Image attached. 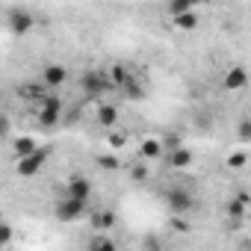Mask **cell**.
<instances>
[{
	"instance_id": "6da1fadb",
	"label": "cell",
	"mask_w": 251,
	"mask_h": 251,
	"mask_svg": "<svg viewBox=\"0 0 251 251\" xmlns=\"http://www.w3.org/2000/svg\"><path fill=\"white\" fill-rule=\"evenodd\" d=\"M36 115H39L42 127H56V124L62 121V100H59V95H45L36 103Z\"/></svg>"
},
{
	"instance_id": "7a4b0ae2",
	"label": "cell",
	"mask_w": 251,
	"mask_h": 251,
	"mask_svg": "<svg viewBox=\"0 0 251 251\" xmlns=\"http://www.w3.org/2000/svg\"><path fill=\"white\" fill-rule=\"evenodd\" d=\"M80 86H83V95H86V98H100V95L112 92V83H109L106 71H100V68H89V71L80 77Z\"/></svg>"
},
{
	"instance_id": "3957f363",
	"label": "cell",
	"mask_w": 251,
	"mask_h": 251,
	"mask_svg": "<svg viewBox=\"0 0 251 251\" xmlns=\"http://www.w3.org/2000/svg\"><path fill=\"white\" fill-rule=\"evenodd\" d=\"M45 163H48V151H45V148H36L33 154L15 160V172H18L21 177H36V175L45 169Z\"/></svg>"
},
{
	"instance_id": "277c9868",
	"label": "cell",
	"mask_w": 251,
	"mask_h": 251,
	"mask_svg": "<svg viewBox=\"0 0 251 251\" xmlns=\"http://www.w3.org/2000/svg\"><path fill=\"white\" fill-rule=\"evenodd\" d=\"M166 207H169L175 216H183V213H189V210L195 207V198H192L189 189L172 186V189H166Z\"/></svg>"
},
{
	"instance_id": "5b68a950",
	"label": "cell",
	"mask_w": 251,
	"mask_h": 251,
	"mask_svg": "<svg viewBox=\"0 0 251 251\" xmlns=\"http://www.w3.org/2000/svg\"><path fill=\"white\" fill-rule=\"evenodd\" d=\"M86 213H89V201H74V198H62L53 207V216L59 222H80Z\"/></svg>"
},
{
	"instance_id": "8992f818",
	"label": "cell",
	"mask_w": 251,
	"mask_h": 251,
	"mask_svg": "<svg viewBox=\"0 0 251 251\" xmlns=\"http://www.w3.org/2000/svg\"><path fill=\"white\" fill-rule=\"evenodd\" d=\"M92 195V180L89 177H71L65 183V198H74V201H89Z\"/></svg>"
},
{
	"instance_id": "52a82bcc",
	"label": "cell",
	"mask_w": 251,
	"mask_h": 251,
	"mask_svg": "<svg viewBox=\"0 0 251 251\" xmlns=\"http://www.w3.org/2000/svg\"><path fill=\"white\" fill-rule=\"evenodd\" d=\"M33 24H36V15L30 9H9V27H12V33H27V30H33Z\"/></svg>"
},
{
	"instance_id": "ba28073f",
	"label": "cell",
	"mask_w": 251,
	"mask_h": 251,
	"mask_svg": "<svg viewBox=\"0 0 251 251\" xmlns=\"http://www.w3.org/2000/svg\"><path fill=\"white\" fill-rule=\"evenodd\" d=\"M68 80V68L65 65H45V71H42V83H45V89H59L62 83Z\"/></svg>"
},
{
	"instance_id": "9c48e42d",
	"label": "cell",
	"mask_w": 251,
	"mask_h": 251,
	"mask_svg": "<svg viewBox=\"0 0 251 251\" xmlns=\"http://www.w3.org/2000/svg\"><path fill=\"white\" fill-rule=\"evenodd\" d=\"M245 83H248V74H245L242 65H236L225 74V89L227 92H239V89H245Z\"/></svg>"
},
{
	"instance_id": "30bf717a",
	"label": "cell",
	"mask_w": 251,
	"mask_h": 251,
	"mask_svg": "<svg viewBox=\"0 0 251 251\" xmlns=\"http://www.w3.org/2000/svg\"><path fill=\"white\" fill-rule=\"evenodd\" d=\"M121 89L127 92V98H130V100H142V98H145V83L139 80V74H136V71L127 77V83H124Z\"/></svg>"
},
{
	"instance_id": "8fae6325",
	"label": "cell",
	"mask_w": 251,
	"mask_h": 251,
	"mask_svg": "<svg viewBox=\"0 0 251 251\" xmlns=\"http://www.w3.org/2000/svg\"><path fill=\"white\" fill-rule=\"evenodd\" d=\"M245 207H248V195H245V192H239L236 198H230V201L225 204V210H227L230 219H245Z\"/></svg>"
},
{
	"instance_id": "7c38bea8",
	"label": "cell",
	"mask_w": 251,
	"mask_h": 251,
	"mask_svg": "<svg viewBox=\"0 0 251 251\" xmlns=\"http://www.w3.org/2000/svg\"><path fill=\"white\" fill-rule=\"evenodd\" d=\"M86 251H118V245H115V239H112L109 233H98V236L89 239Z\"/></svg>"
},
{
	"instance_id": "4fadbf2b",
	"label": "cell",
	"mask_w": 251,
	"mask_h": 251,
	"mask_svg": "<svg viewBox=\"0 0 251 251\" xmlns=\"http://www.w3.org/2000/svg\"><path fill=\"white\" fill-rule=\"evenodd\" d=\"M39 145H36V139L33 136H18L15 142H12V154H15V160H21V157H27V154H33Z\"/></svg>"
},
{
	"instance_id": "5bb4252c",
	"label": "cell",
	"mask_w": 251,
	"mask_h": 251,
	"mask_svg": "<svg viewBox=\"0 0 251 251\" xmlns=\"http://www.w3.org/2000/svg\"><path fill=\"white\" fill-rule=\"evenodd\" d=\"M48 92H45V86H39V83H24V86H18V98H24V100H42Z\"/></svg>"
},
{
	"instance_id": "9a60e30c",
	"label": "cell",
	"mask_w": 251,
	"mask_h": 251,
	"mask_svg": "<svg viewBox=\"0 0 251 251\" xmlns=\"http://www.w3.org/2000/svg\"><path fill=\"white\" fill-rule=\"evenodd\" d=\"M139 154H142V160H160L163 157V142L160 139H145L139 145Z\"/></svg>"
},
{
	"instance_id": "2e32d148",
	"label": "cell",
	"mask_w": 251,
	"mask_h": 251,
	"mask_svg": "<svg viewBox=\"0 0 251 251\" xmlns=\"http://www.w3.org/2000/svg\"><path fill=\"white\" fill-rule=\"evenodd\" d=\"M133 71L130 68H124V65H112L109 71H106V77H109V83H112V89H121L124 83H127V77H130Z\"/></svg>"
},
{
	"instance_id": "e0dca14e",
	"label": "cell",
	"mask_w": 251,
	"mask_h": 251,
	"mask_svg": "<svg viewBox=\"0 0 251 251\" xmlns=\"http://www.w3.org/2000/svg\"><path fill=\"white\" fill-rule=\"evenodd\" d=\"M115 121H118V109H115L112 103H103V106L98 109V124H100V127H112Z\"/></svg>"
},
{
	"instance_id": "ac0fdd59",
	"label": "cell",
	"mask_w": 251,
	"mask_h": 251,
	"mask_svg": "<svg viewBox=\"0 0 251 251\" xmlns=\"http://www.w3.org/2000/svg\"><path fill=\"white\" fill-rule=\"evenodd\" d=\"M169 166H172V169H189V166H192V154H189L186 148H177V151H172Z\"/></svg>"
},
{
	"instance_id": "d6986e66",
	"label": "cell",
	"mask_w": 251,
	"mask_h": 251,
	"mask_svg": "<svg viewBox=\"0 0 251 251\" xmlns=\"http://www.w3.org/2000/svg\"><path fill=\"white\" fill-rule=\"evenodd\" d=\"M186 12H192V0H172V3H169V15L172 18H180Z\"/></svg>"
},
{
	"instance_id": "ffe728a7",
	"label": "cell",
	"mask_w": 251,
	"mask_h": 251,
	"mask_svg": "<svg viewBox=\"0 0 251 251\" xmlns=\"http://www.w3.org/2000/svg\"><path fill=\"white\" fill-rule=\"evenodd\" d=\"M95 227H100V230H112V227H115V213H109V210L98 213V216H95Z\"/></svg>"
},
{
	"instance_id": "44dd1931",
	"label": "cell",
	"mask_w": 251,
	"mask_h": 251,
	"mask_svg": "<svg viewBox=\"0 0 251 251\" xmlns=\"http://www.w3.org/2000/svg\"><path fill=\"white\" fill-rule=\"evenodd\" d=\"M175 24H177L180 30H195V27H198V15H195V12H186V15L175 18Z\"/></svg>"
},
{
	"instance_id": "7402d4cb",
	"label": "cell",
	"mask_w": 251,
	"mask_h": 251,
	"mask_svg": "<svg viewBox=\"0 0 251 251\" xmlns=\"http://www.w3.org/2000/svg\"><path fill=\"white\" fill-rule=\"evenodd\" d=\"M245 163H248V154H245V151H236V154L227 157V166H230V169H245Z\"/></svg>"
},
{
	"instance_id": "603a6c76",
	"label": "cell",
	"mask_w": 251,
	"mask_h": 251,
	"mask_svg": "<svg viewBox=\"0 0 251 251\" xmlns=\"http://www.w3.org/2000/svg\"><path fill=\"white\" fill-rule=\"evenodd\" d=\"M9 130H12L9 115H6V112H0V139H6V136H9Z\"/></svg>"
},
{
	"instance_id": "cb8c5ba5",
	"label": "cell",
	"mask_w": 251,
	"mask_h": 251,
	"mask_svg": "<svg viewBox=\"0 0 251 251\" xmlns=\"http://www.w3.org/2000/svg\"><path fill=\"white\" fill-rule=\"evenodd\" d=\"M12 236H15V230L3 222V225H0V245H9V242H12Z\"/></svg>"
},
{
	"instance_id": "d4e9b609",
	"label": "cell",
	"mask_w": 251,
	"mask_h": 251,
	"mask_svg": "<svg viewBox=\"0 0 251 251\" xmlns=\"http://www.w3.org/2000/svg\"><path fill=\"white\" fill-rule=\"evenodd\" d=\"M142 248H145V251H163V242H160L157 236H145V242H142Z\"/></svg>"
},
{
	"instance_id": "484cf974",
	"label": "cell",
	"mask_w": 251,
	"mask_h": 251,
	"mask_svg": "<svg viewBox=\"0 0 251 251\" xmlns=\"http://www.w3.org/2000/svg\"><path fill=\"white\" fill-rule=\"evenodd\" d=\"M239 139H242V142H248V139H251V121H248V118H242V121H239Z\"/></svg>"
},
{
	"instance_id": "4316f807",
	"label": "cell",
	"mask_w": 251,
	"mask_h": 251,
	"mask_svg": "<svg viewBox=\"0 0 251 251\" xmlns=\"http://www.w3.org/2000/svg\"><path fill=\"white\" fill-rule=\"evenodd\" d=\"M130 177H133V180H145V177H148V169H145V166H136V169H130Z\"/></svg>"
},
{
	"instance_id": "83f0119b",
	"label": "cell",
	"mask_w": 251,
	"mask_h": 251,
	"mask_svg": "<svg viewBox=\"0 0 251 251\" xmlns=\"http://www.w3.org/2000/svg\"><path fill=\"white\" fill-rule=\"evenodd\" d=\"M100 166L103 169H118V160L115 157H100Z\"/></svg>"
},
{
	"instance_id": "f1b7e54d",
	"label": "cell",
	"mask_w": 251,
	"mask_h": 251,
	"mask_svg": "<svg viewBox=\"0 0 251 251\" xmlns=\"http://www.w3.org/2000/svg\"><path fill=\"white\" fill-rule=\"evenodd\" d=\"M109 142H112V148H121L124 145V136L121 133H109Z\"/></svg>"
},
{
	"instance_id": "f546056e",
	"label": "cell",
	"mask_w": 251,
	"mask_h": 251,
	"mask_svg": "<svg viewBox=\"0 0 251 251\" xmlns=\"http://www.w3.org/2000/svg\"><path fill=\"white\" fill-rule=\"evenodd\" d=\"M172 227H175V230H186V222H180V219L175 216V219H172Z\"/></svg>"
},
{
	"instance_id": "4dcf8cb0",
	"label": "cell",
	"mask_w": 251,
	"mask_h": 251,
	"mask_svg": "<svg viewBox=\"0 0 251 251\" xmlns=\"http://www.w3.org/2000/svg\"><path fill=\"white\" fill-rule=\"evenodd\" d=\"M0 225H3V213H0Z\"/></svg>"
}]
</instances>
